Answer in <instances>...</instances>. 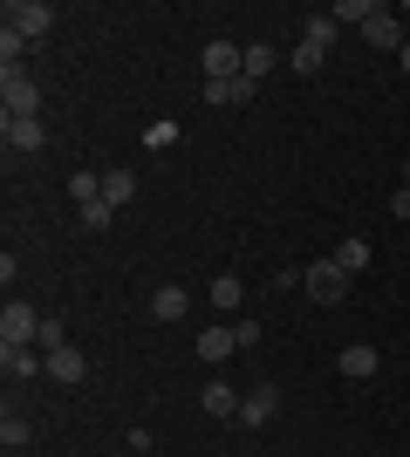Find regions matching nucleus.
<instances>
[{"label": "nucleus", "mask_w": 410, "mask_h": 457, "mask_svg": "<svg viewBox=\"0 0 410 457\" xmlns=\"http://www.w3.org/2000/svg\"><path fill=\"white\" fill-rule=\"evenodd\" d=\"M376 7H383V0H342V7H335V21H370Z\"/></svg>", "instance_id": "nucleus-27"}, {"label": "nucleus", "mask_w": 410, "mask_h": 457, "mask_svg": "<svg viewBox=\"0 0 410 457\" xmlns=\"http://www.w3.org/2000/svg\"><path fill=\"white\" fill-rule=\"evenodd\" d=\"M301 41L329 48V41H335V14H308V21H301Z\"/></svg>", "instance_id": "nucleus-24"}, {"label": "nucleus", "mask_w": 410, "mask_h": 457, "mask_svg": "<svg viewBox=\"0 0 410 457\" xmlns=\"http://www.w3.org/2000/svg\"><path fill=\"white\" fill-rule=\"evenodd\" d=\"M21 55H28V35L0 21V69H21Z\"/></svg>", "instance_id": "nucleus-22"}, {"label": "nucleus", "mask_w": 410, "mask_h": 457, "mask_svg": "<svg viewBox=\"0 0 410 457\" xmlns=\"http://www.w3.org/2000/svg\"><path fill=\"white\" fill-rule=\"evenodd\" d=\"M404 185H410V157H404Z\"/></svg>", "instance_id": "nucleus-32"}, {"label": "nucleus", "mask_w": 410, "mask_h": 457, "mask_svg": "<svg viewBox=\"0 0 410 457\" xmlns=\"http://www.w3.org/2000/svg\"><path fill=\"white\" fill-rule=\"evenodd\" d=\"M198 62H205V82H233V76H247V48H233L226 35L205 41V48H198Z\"/></svg>", "instance_id": "nucleus-4"}, {"label": "nucleus", "mask_w": 410, "mask_h": 457, "mask_svg": "<svg viewBox=\"0 0 410 457\" xmlns=\"http://www.w3.org/2000/svg\"><path fill=\"white\" fill-rule=\"evenodd\" d=\"M322 62H329V48H314V41H294V48H288V69H294V76H314Z\"/></svg>", "instance_id": "nucleus-19"}, {"label": "nucleus", "mask_w": 410, "mask_h": 457, "mask_svg": "<svg viewBox=\"0 0 410 457\" xmlns=\"http://www.w3.org/2000/svg\"><path fill=\"white\" fill-rule=\"evenodd\" d=\"M0 110L7 116H41V89L28 69H0Z\"/></svg>", "instance_id": "nucleus-3"}, {"label": "nucleus", "mask_w": 410, "mask_h": 457, "mask_svg": "<svg viewBox=\"0 0 410 457\" xmlns=\"http://www.w3.org/2000/svg\"><path fill=\"white\" fill-rule=\"evenodd\" d=\"M41 355H55V348H69V335H62V321H48V314H41Z\"/></svg>", "instance_id": "nucleus-26"}, {"label": "nucleus", "mask_w": 410, "mask_h": 457, "mask_svg": "<svg viewBox=\"0 0 410 457\" xmlns=\"http://www.w3.org/2000/svg\"><path fill=\"white\" fill-rule=\"evenodd\" d=\"M185 314H192V294H185V287H151V321H185Z\"/></svg>", "instance_id": "nucleus-10"}, {"label": "nucleus", "mask_w": 410, "mask_h": 457, "mask_svg": "<svg viewBox=\"0 0 410 457\" xmlns=\"http://www.w3.org/2000/svg\"><path fill=\"white\" fill-rule=\"evenodd\" d=\"M205 301H213L219 314H239V307H247V287H239V273H219V280L205 287Z\"/></svg>", "instance_id": "nucleus-15"}, {"label": "nucleus", "mask_w": 410, "mask_h": 457, "mask_svg": "<svg viewBox=\"0 0 410 457\" xmlns=\"http://www.w3.org/2000/svg\"><path fill=\"white\" fill-rule=\"evenodd\" d=\"M363 41H370V48H397V55H404V28H397V14H390V7H376V14L370 21H363Z\"/></svg>", "instance_id": "nucleus-9"}, {"label": "nucleus", "mask_w": 410, "mask_h": 457, "mask_svg": "<svg viewBox=\"0 0 410 457\" xmlns=\"http://www.w3.org/2000/svg\"><path fill=\"white\" fill-rule=\"evenodd\" d=\"M390 212H397V219H410V185H397V191H390Z\"/></svg>", "instance_id": "nucleus-30"}, {"label": "nucleus", "mask_w": 410, "mask_h": 457, "mask_svg": "<svg viewBox=\"0 0 410 457\" xmlns=\"http://www.w3.org/2000/svg\"><path fill=\"white\" fill-rule=\"evenodd\" d=\"M301 294H308L314 307H342V294H349V273H342V260H314V267H301Z\"/></svg>", "instance_id": "nucleus-1"}, {"label": "nucleus", "mask_w": 410, "mask_h": 457, "mask_svg": "<svg viewBox=\"0 0 410 457\" xmlns=\"http://www.w3.org/2000/svg\"><path fill=\"white\" fill-rule=\"evenodd\" d=\"M0 137H7V151H14V157H35L41 144H48L41 116H0Z\"/></svg>", "instance_id": "nucleus-7"}, {"label": "nucleus", "mask_w": 410, "mask_h": 457, "mask_svg": "<svg viewBox=\"0 0 410 457\" xmlns=\"http://www.w3.org/2000/svg\"><path fill=\"white\" fill-rule=\"evenodd\" d=\"M376 369H383V355H376L370 342H349V348H342V376H349V382H370Z\"/></svg>", "instance_id": "nucleus-13"}, {"label": "nucleus", "mask_w": 410, "mask_h": 457, "mask_svg": "<svg viewBox=\"0 0 410 457\" xmlns=\"http://www.w3.org/2000/svg\"><path fill=\"white\" fill-rule=\"evenodd\" d=\"M28 437H35V423L21 417V410H7V417H0V444H7V451H28Z\"/></svg>", "instance_id": "nucleus-20"}, {"label": "nucleus", "mask_w": 410, "mask_h": 457, "mask_svg": "<svg viewBox=\"0 0 410 457\" xmlns=\"http://www.w3.org/2000/svg\"><path fill=\"white\" fill-rule=\"evenodd\" d=\"M103 198H110V205L123 212V205L137 198V178H130V171H103Z\"/></svg>", "instance_id": "nucleus-21"}, {"label": "nucleus", "mask_w": 410, "mask_h": 457, "mask_svg": "<svg viewBox=\"0 0 410 457\" xmlns=\"http://www.w3.org/2000/svg\"><path fill=\"white\" fill-rule=\"evenodd\" d=\"M397 62H404V76H410V41H404V55H397Z\"/></svg>", "instance_id": "nucleus-31"}, {"label": "nucleus", "mask_w": 410, "mask_h": 457, "mask_svg": "<svg viewBox=\"0 0 410 457\" xmlns=\"http://www.w3.org/2000/svg\"><path fill=\"white\" fill-rule=\"evenodd\" d=\"M233 342H239V348L260 342V321H254V314H239V321H233Z\"/></svg>", "instance_id": "nucleus-29"}, {"label": "nucleus", "mask_w": 410, "mask_h": 457, "mask_svg": "<svg viewBox=\"0 0 410 457\" xmlns=\"http://www.w3.org/2000/svg\"><path fill=\"white\" fill-rule=\"evenodd\" d=\"M335 260H342V273H363V267H370V239H342Z\"/></svg>", "instance_id": "nucleus-23"}, {"label": "nucleus", "mask_w": 410, "mask_h": 457, "mask_svg": "<svg viewBox=\"0 0 410 457\" xmlns=\"http://www.w3.org/2000/svg\"><path fill=\"white\" fill-rule=\"evenodd\" d=\"M233 348H239V342H233V321H213L205 335H198V362H213V369H219Z\"/></svg>", "instance_id": "nucleus-11"}, {"label": "nucleus", "mask_w": 410, "mask_h": 457, "mask_svg": "<svg viewBox=\"0 0 410 457\" xmlns=\"http://www.w3.org/2000/svg\"><path fill=\"white\" fill-rule=\"evenodd\" d=\"M41 369H48L41 348H0V376L7 382H28V376H41Z\"/></svg>", "instance_id": "nucleus-12"}, {"label": "nucleus", "mask_w": 410, "mask_h": 457, "mask_svg": "<svg viewBox=\"0 0 410 457\" xmlns=\"http://www.w3.org/2000/svg\"><path fill=\"white\" fill-rule=\"evenodd\" d=\"M41 342V314L28 301H7L0 307V348H35Z\"/></svg>", "instance_id": "nucleus-2"}, {"label": "nucleus", "mask_w": 410, "mask_h": 457, "mask_svg": "<svg viewBox=\"0 0 410 457\" xmlns=\"http://www.w3.org/2000/svg\"><path fill=\"white\" fill-rule=\"evenodd\" d=\"M0 21H7V28H21L28 41H41L48 28H55V7H48V0H7V7H0Z\"/></svg>", "instance_id": "nucleus-5"}, {"label": "nucleus", "mask_w": 410, "mask_h": 457, "mask_svg": "<svg viewBox=\"0 0 410 457\" xmlns=\"http://www.w3.org/2000/svg\"><path fill=\"white\" fill-rule=\"evenodd\" d=\"M273 69H280V48H267V41H247V82L273 76Z\"/></svg>", "instance_id": "nucleus-17"}, {"label": "nucleus", "mask_w": 410, "mask_h": 457, "mask_svg": "<svg viewBox=\"0 0 410 457\" xmlns=\"http://www.w3.org/2000/svg\"><path fill=\"white\" fill-rule=\"evenodd\" d=\"M254 89H260V82H247V76H233V82H205V103H213V110H226V103H254Z\"/></svg>", "instance_id": "nucleus-16"}, {"label": "nucleus", "mask_w": 410, "mask_h": 457, "mask_svg": "<svg viewBox=\"0 0 410 457\" xmlns=\"http://www.w3.org/2000/svg\"><path fill=\"white\" fill-rule=\"evenodd\" d=\"M172 137H178V123H172V116H164V123H151V130H144V144H151V151H164Z\"/></svg>", "instance_id": "nucleus-28"}, {"label": "nucleus", "mask_w": 410, "mask_h": 457, "mask_svg": "<svg viewBox=\"0 0 410 457\" xmlns=\"http://www.w3.org/2000/svg\"><path fill=\"white\" fill-rule=\"evenodd\" d=\"M69 198H76V212L96 205V198H103V171H69Z\"/></svg>", "instance_id": "nucleus-18"}, {"label": "nucleus", "mask_w": 410, "mask_h": 457, "mask_svg": "<svg viewBox=\"0 0 410 457\" xmlns=\"http://www.w3.org/2000/svg\"><path fill=\"white\" fill-rule=\"evenodd\" d=\"M198 410H205L213 423H233V417H239V396L226 389V382H205V396H198Z\"/></svg>", "instance_id": "nucleus-14"}, {"label": "nucleus", "mask_w": 410, "mask_h": 457, "mask_svg": "<svg viewBox=\"0 0 410 457\" xmlns=\"http://www.w3.org/2000/svg\"><path fill=\"white\" fill-rule=\"evenodd\" d=\"M273 410H280V389H273V382H260V389H247V396H239V430H267L273 423Z\"/></svg>", "instance_id": "nucleus-6"}, {"label": "nucleus", "mask_w": 410, "mask_h": 457, "mask_svg": "<svg viewBox=\"0 0 410 457\" xmlns=\"http://www.w3.org/2000/svg\"><path fill=\"white\" fill-rule=\"evenodd\" d=\"M82 226H89V232H110V226H117V205H110V198L82 205Z\"/></svg>", "instance_id": "nucleus-25"}, {"label": "nucleus", "mask_w": 410, "mask_h": 457, "mask_svg": "<svg viewBox=\"0 0 410 457\" xmlns=\"http://www.w3.org/2000/svg\"><path fill=\"white\" fill-rule=\"evenodd\" d=\"M41 362H48L41 376H48V382H62V389H76V382L89 376V362H82V348H55V355H41Z\"/></svg>", "instance_id": "nucleus-8"}]
</instances>
